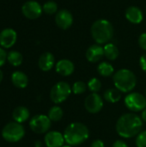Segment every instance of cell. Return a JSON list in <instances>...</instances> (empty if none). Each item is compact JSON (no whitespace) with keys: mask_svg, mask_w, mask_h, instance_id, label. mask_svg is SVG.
Wrapping results in <instances>:
<instances>
[{"mask_svg":"<svg viewBox=\"0 0 146 147\" xmlns=\"http://www.w3.org/2000/svg\"><path fill=\"white\" fill-rule=\"evenodd\" d=\"M139 65H140V67L141 69L145 71L146 73V53L143 54L141 57H140V59H139Z\"/></svg>","mask_w":146,"mask_h":147,"instance_id":"obj_31","label":"cell"},{"mask_svg":"<svg viewBox=\"0 0 146 147\" xmlns=\"http://www.w3.org/2000/svg\"><path fill=\"white\" fill-rule=\"evenodd\" d=\"M113 147H128L127 144L123 141V140H116L114 144H113Z\"/></svg>","mask_w":146,"mask_h":147,"instance_id":"obj_33","label":"cell"},{"mask_svg":"<svg viewBox=\"0 0 146 147\" xmlns=\"http://www.w3.org/2000/svg\"><path fill=\"white\" fill-rule=\"evenodd\" d=\"M22 55L17 51H10L7 54V60L9 63L14 66H19L22 63Z\"/></svg>","mask_w":146,"mask_h":147,"instance_id":"obj_23","label":"cell"},{"mask_svg":"<svg viewBox=\"0 0 146 147\" xmlns=\"http://www.w3.org/2000/svg\"><path fill=\"white\" fill-rule=\"evenodd\" d=\"M145 97H146V90H145Z\"/></svg>","mask_w":146,"mask_h":147,"instance_id":"obj_37","label":"cell"},{"mask_svg":"<svg viewBox=\"0 0 146 147\" xmlns=\"http://www.w3.org/2000/svg\"><path fill=\"white\" fill-rule=\"evenodd\" d=\"M104 99L111 103H115L119 102L121 98V92L118 90L116 88L115 89H108L104 92L103 95Z\"/></svg>","mask_w":146,"mask_h":147,"instance_id":"obj_21","label":"cell"},{"mask_svg":"<svg viewBox=\"0 0 146 147\" xmlns=\"http://www.w3.org/2000/svg\"><path fill=\"white\" fill-rule=\"evenodd\" d=\"M89 128L81 122H73L68 125L64 132L65 140L71 146L83 144L89 139Z\"/></svg>","mask_w":146,"mask_h":147,"instance_id":"obj_2","label":"cell"},{"mask_svg":"<svg viewBox=\"0 0 146 147\" xmlns=\"http://www.w3.org/2000/svg\"><path fill=\"white\" fill-rule=\"evenodd\" d=\"M55 22L61 29H68L73 23V16L67 9H61L57 12L55 16Z\"/></svg>","mask_w":146,"mask_h":147,"instance_id":"obj_11","label":"cell"},{"mask_svg":"<svg viewBox=\"0 0 146 147\" xmlns=\"http://www.w3.org/2000/svg\"><path fill=\"white\" fill-rule=\"evenodd\" d=\"M84 107L90 114L99 113L103 107V100L97 93H91L84 101Z\"/></svg>","mask_w":146,"mask_h":147,"instance_id":"obj_10","label":"cell"},{"mask_svg":"<svg viewBox=\"0 0 146 147\" xmlns=\"http://www.w3.org/2000/svg\"><path fill=\"white\" fill-rule=\"evenodd\" d=\"M29 127L35 134H45L51 127V120L47 115H38L30 120Z\"/></svg>","mask_w":146,"mask_h":147,"instance_id":"obj_8","label":"cell"},{"mask_svg":"<svg viewBox=\"0 0 146 147\" xmlns=\"http://www.w3.org/2000/svg\"><path fill=\"white\" fill-rule=\"evenodd\" d=\"M85 56L89 62L96 63L100 61L104 56V48L99 44L92 45L87 49Z\"/></svg>","mask_w":146,"mask_h":147,"instance_id":"obj_14","label":"cell"},{"mask_svg":"<svg viewBox=\"0 0 146 147\" xmlns=\"http://www.w3.org/2000/svg\"><path fill=\"white\" fill-rule=\"evenodd\" d=\"M137 147H146V130L140 132L136 138Z\"/></svg>","mask_w":146,"mask_h":147,"instance_id":"obj_28","label":"cell"},{"mask_svg":"<svg viewBox=\"0 0 146 147\" xmlns=\"http://www.w3.org/2000/svg\"><path fill=\"white\" fill-rule=\"evenodd\" d=\"M72 92L70 84L66 82L61 81L52 86L50 92V98L55 104H59L65 102Z\"/></svg>","mask_w":146,"mask_h":147,"instance_id":"obj_6","label":"cell"},{"mask_svg":"<svg viewBox=\"0 0 146 147\" xmlns=\"http://www.w3.org/2000/svg\"><path fill=\"white\" fill-rule=\"evenodd\" d=\"M42 9L47 15H53L58 10V5L54 1H47L43 4Z\"/></svg>","mask_w":146,"mask_h":147,"instance_id":"obj_25","label":"cell"},{"mask_svg":"<svg viewBox=\"0 0 146 147\" xmlns=\"http://www.w3.org/2000/svg\"><path fill=\"white\" fill-rule=\"evenodd\" d=\"M55 68H56V71L63 77H68L71 75L75 70L74 64L69 59L59 60L56 64Z\"/></svg>","mask_w":146,"mask_h":147,"instance_id":"obj_15","label":"cell"},{"mask_svg":"<svg viewBox=\"0 0 146 147\" xmlns=\"http://www.w3.org/2000/svg\"><path fill=\"white\" fill-rule=\"evenodd\" d=\"M43 9L41 5L36 1H28L22 7V12L25 17L30 20H34L41 16Z\"/></svg>","mask_w":146,"mask_h":147,"instance_id":"obj_9","label":"cell"},{"mask_svg":"<svg viewBox=\"0 0 146 147\" xmlns=\"http://www.w3.org/2000/svg\"><path fill=\"white\" fill-rule=\"evenodd\" d=\"M25 135L24 127L18 122H9L2 130L3 138L10 143L18 142Z\"/></svg>","mask_w":146,"mask_h":147,"instance_id":"obj_5","label":"cell"},{"mask_svg":"<svg viewBox=\"0 0 146 147\" xmlns=\"http://www.w3.org/2000/svg\"><path fill=\"white\" fill-rule=\"evenodd\" d=\"M55 64V58L52 53H44L40 55L39 58L38 65L41 71H50Z\"/></svg>","mask_w":146,"mask_h":147,"instance_id":"obj_16","label":"cell"},{"mask_svg":"<svg viewBox=\"0 0 146 147\" xmlns=\"http://www.w3.org/2000/svg\"><path fill=\"white\" fill-rule=\"evenodd\" d=\"M141 119L144 121H145L146 122V108L142 111V115H141Z\"/></svg>","mask_w":146,"mask_h":147,"instance_id":"obj_34","label":"cell"},{"mask_svg":"<svg viewBox=\"0 0 146 147\" xmlns=\"http://www.w3.org/2000/svg\"><path fill=\"white\" fill-rule=\"evenodd\" d=\"M6 59H7V53L3 47H0V66H2L5 63Z\"/></svg>","mask_w":146,"mask_h":147,"instance_id":"obj_30","label":"cell"},{"mask_svg":"<svg viewBox=\"0 0 146 147\" xmlns=\"http://www.w3.org/2000/svg\"><path fill=\"white\" fill-rule=\"evenodd\" d=\"M29 115H30V114H29L28 109L23 106H19V107L15 108L12 113V117H13L14 121L20 124L22 122H25L29 118Z\"/></svg>","mask_w":146,"mask_h":147,"instance_id":"obj_19","label":"cell"},{"mask_svg":"<svg viewBox=\"0 0 146 147\" xmlns=\"http://www.w3.org/2000/svg\"><path fill=\"white\" fill-rule=\"evenodd\" d=\"M90 147H105V145H104V142L101 140H95L91 145H90Z\"/></svg>","mask_w":146,"mask_h":147,"instance_id":"obj_32","label":"cell"},{"mask_svg":"<svg viewBox=\"0 0 146 147\" xmlns=\"http://www.w3.org/2000/svg\"><path fill=\"white\" fill-rule=\"evenodd\" d=\"M64 115V111L59 106H53L48 111V117L51 121H59Z\"/></svg>","mask_w":146,"mask_h":147,"instance_id":"obj_24","label":"cell"},{"mask_svg":"<svg viewBox=\"0 0 146 147\" xmlns=\"http://www.w3.org/2000/svg\"><path fill=\"white\" fill-rule=\"evenodd\" d=\"M97 71L102 77L108 78V77H110L114 74V69L110 63L104 61V62H102L98 65Z\"/></svg>","mask_w":146,"mask_h":147,"instance_id":"obj_22","label":"cell"},{"mask_svg":"<svg viewBox=\"0 0 146 147\" xmlns=\"http://www.w3.org/2000/svg\"><path fill=\"white\" fill-rule=\"evenodd\" d=\"M88 89L92 92V93H97L101 88H102V83L101 81L96 78H92L89 82H88Z\"/></svg>","mask_w":146,"mask_h":147,"instance_id":"obj_26","label":"cell"},{"mask_svg":"<svg viewBox=\"0 0 146 147\" xmlns=\"http://www.w3.org/2000/svg\"><path fill=\"white\" fill-rule=\"evenodd\" d=\"M90 33L97 44H107L113 38L114 28L109 21L99 19L92 24Z\"/></svg>","mask_w":146,"mask_h":147,"instance_id":"obj_3","label":"cell"},{"mask_svg":"<svg viewBox=\"0 0 146 147\" xmlns=\"http://www.w3.org/2000/svg\"><path fill=\"white\" fill-rule=\"evenodd\" d=\"M126 19L133 23V24H139L143 21L144 16H143V12L141 11V9L136 6H130L126 9Z\"/></svg>","mask_w":146,"mask_h":147,"instance_id":"obj_17","label":"cell"},{"mask_svg":"<svg viewBox=\"0 0 146 147\" xmlns=\"http://www.w3.org/2000/svg\"><path fill=\"white\" fill-rule=\"evenodd\" d=\"M139 47L146 51V33H143L142 34H140V36L139 37Z\"/></svg>","mask_w":146,"mask_h":147,"instance_id":"obj_29","label":"cell"},{"mask_svg":"<svg viewBox=\"0 0 146 147\" xmlns=\"http://www.w3.org/2000/svg\"><path fill=\"white\" fill-rule=\"evenodd\" d=\"M88 86L87 84L84 83V82H82V81H77V82H75L71 87V90L74 94L76 95H80V94H83L86 91Z\"/></svg>","mask_w":146,"mask_h":147,"instance_id":"obj_27","label":"cell"},{"mask_svg":"<svg viewBox=\"0 0 146 147\" xmlns=\"http://www.w3.org/2000/svg\"><path fill=\"white\" fill-rule=\"evenodd\" d=\"M62 147H72V146H69V145H67V146H63Z\"/></svg>","mask_w":146,"mask_h":147,"instance_id":"obj_36","label":"cell"},{"mask_svg":"<svg viewBox=\"0 0 146 147\" xmlns=\"http://www.w3.org/2000/svg\"><path fill=\"white\" fill-rule=\"evenodd\" d=\"M3 74L2 71L0 70V83H1V82H2V80H3Z\"/></svg>","mask_w":146,"mask_h":147,"instance_id":"obj_35","label":"cell"},{"mask_svg":"<svg viewBox=\"0 0 146 147\" xmlns=\"http://www.w3.org/2000/svg\"><path fill=\"white\" fill-rule=\"evenodd\" d=\"M44 140L47 147H62L65 142L64 134L58 131H51L46 133Z\"/></svg>","mask_w":146,"mask_h":147,"instance_id":"obj_13","label":"cell"},{"mask_svg":"<svg viewBox=\"0 0 146 147\" xmlns=\"http://www.w3.org/2000/svg\"><path fill=\"white\" fill-rule=\"evenodd\" d=\"M143 120L134 113L122 115L116 123L117 134L125 139H130L138 135L143 127Z\"/></svg>","mask_w":146,"mask_h":147,"instance_id":"obj_1","label":"cell"},{"mask_svg":"<svg viewBox=\"0 0 146 147\" xmlns=\"http://www.w3.org/2000/svg\"><path fill=\"white\" fill-rule=\"evenodd\" d=\"M11 81H12V84L16 88H19V89L26 88L28 84V78L27 75L24 72L20 71L13 72V74L11 75Z\"/></svg>","mask_w":146,"mask_h":147,"instance_id":"obj_18","label":"cell"},{"mask_svg":"<svg viewBox=\"0 0 146 147\" xmlns=\"http://www.w3.org/2000/svg\"><path fill=\"white\" fill-rule=\"evenodd\" d=\"M16 32L12 28H4L0 32V46L3 48H10L16 41Z\"/></svg>","mask_w":146,"mask_h":147,"instance_id":"obj_12","label":"cell"},{"mask_svg":"<svg viewBox=\"0 0 146 147\" xmlns=\"http://www.w3.org/2000/svg\"><path fill=\"white\" fill-rule=\"evenodd\" d=\"M104 56L108 60H115L119 57V49L113 43H107L104 46Z\"/></svg>","mask_w":146,"mask_h":147,"instance_id":"obj_20","label":"cell"},{"mask_svg":"<svg viewBox=\"0 0 146 147\" xmlns=\"http://www.w3.org/2000/svg\"><path fill=\"white\" fill-rule=\"evenodd\" d=\"M115 88L122 93L131 92L137 84L135 74L128 69H120L113 76Z\"/></svg>","mask_w":146,"mask_h":147,"instance_id":"obj_4","label":"cell"},{"mask_svg":"<svg viewBox=\"0 0 146 147\" xmlns=\"http://www.w3.org/2000/svg\"><path fill=\"white\" fill-rule=\"evenodd\" d=\"M125 105L132 112L143 111L146 108V97L139 92L129 93L125 97Z\"/></svg>","mask_w":146,"mask_h":147,"instance_id":"obj_7","label":"cell"}]
</instances>
